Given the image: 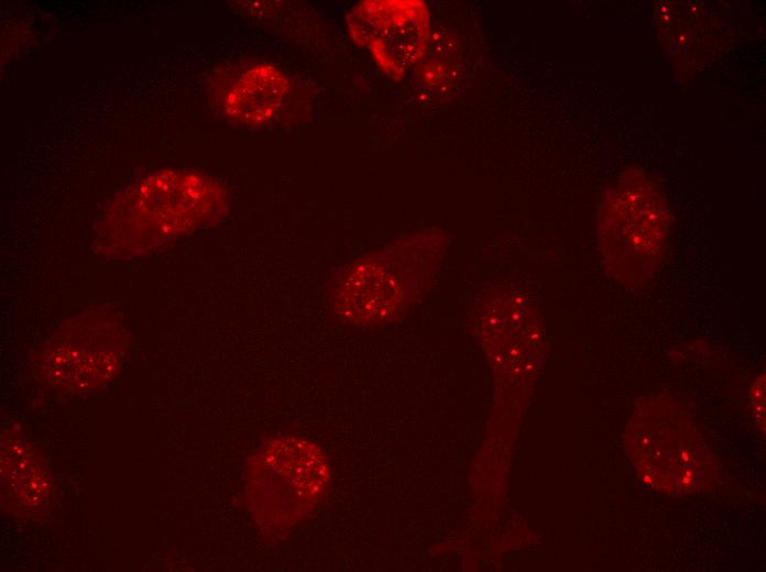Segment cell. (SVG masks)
Returning a JSON list of instances; mask_svg holds the SVG:
<instances>
[{"label": "cell", "mask_w": 766, "mask_h": 572, "mask_svg": "<svg viewBox=\"0 0 766 572\" xmlns=\"http://www.w3.org/2000/svg\"><path fill=\"white\" fill-rule=\"evenodd\" d=\"M330 472L322 450L295 437L270 440L250 462L248 490L258 522L282 532L306 517L327 490Z\"/></svg>", "instance_id": "7a4b0ae2"}, {"label": "cell", "mask_w": 766, "mask_h": 572, "mask_svg": "<svg viewBox=\"0 0 766 572\" xmlns=\"http://www.w3.org/2000/svg\"><path fill=\"white\" fill-rule=\"evenodd\" d=\"M127 340L121 326L101 314L65 323L40 350L36 373L50 386L86 392L102 386L118 371Z\"/></svg>", "instance_id": "277c9868"}, {"label": "cell", "mask_w": 766, "mask_h": 572, "mask_svg": "<svg viewBox=\"0 0 766 572\" xmlns=\"http://www.w3.org/2000/svg\"><path fill=\"white\" fill-rule=\"evenodd\" d=\"M678 419H664L648 427L641 421L631 431L634 463L650 484L671 493H691L705 480L709 455L692 429Z\"/></svg>", "instance_id": "5b68a950"}, {"label": "cell", "mask_w": 766, "mask_h": 572, "mask_svg": "<svg viewBox=\"0 0 766 572\" xmlns=\"http://www.w3.org/2000/svg\"><path fill=\"white\" fill-rule=\"evenodd\" d=\"M2 487L22 508L39 506L48 493L45 470L25 443L2 447Z\"/></svg>", "instance_id": "9c48e42d"}, {"label": "cell", "mask_w": 766, "mask_h": 572, "mask_svg": "<svg viewBox=\"0 0 766 572\" xmlns=\"http://www.w3.org/2000/svg\"><path fill=\"white\" fill-rule=\"evenodd\" d=\"M430 272L403 261L370 258L348 271L338 305L358 322L381 321L398 312Z\"/></svg>", "instance_id": "52a82bcc"}, {"label": "cell", "mask_w": 766, "mask_h": 572, "mask_svg": "<svg viewBox=\"0 0 766 572\" xmlns=\"http://www.w3.org/2000/svg\"><path fill=\"white\" fill-rule=\"evenodd\" d=\"M228 198L210 177L163 170L129 188L101 221L102 251L133 256L186 235L225 216Z\"/></svg>", "instance_id": "6da1fadb"}, {"label": "cell", "mask_w": 766, "mask_h": 572, "mask_svg": "<svg viewBox=\"0 0 766 572\" xmlns=\"http://www.w3.org/2000/svg\"><path fill=\"white\" fill-rule=\"evenodd\" d=\"M668 212L645 177L623 180L611 196L601 224V244L611 275L641 286L656 272L665 251Z\"/></svg>", "instance_id": "3957f363"}, {"label": "cell", "mask_w": 766, "mask_h": 572, "mask_svg": "<svg viewBox=\"0 0 766 572\" xmlns=\"http://www.w3.org/2000/svg\"><path fill=\"white\" fill-rule=\"evenodd\" d=\"M348 23L354 41L392 76L403 75L422 51L425 22L416 2L368 1L352 10Z\"/></svg>", "instance_id": "8992f818"}, {"label": "cell", "mask_w": 766, "mask_h": 572, "mask_svg": "<svg viewBox=\"0 0 766 572\" xmlns=\"http://www.w3.org/2000/svg\"><path fill=\"white\" fill-rule=\"evenodd\" d=\"M289 90L286 74L272 64H255L240 72L221 92L220 107L231 120L261 124L272 120Z\"/></svg>", "instance_id": "ba28073f"}, {"label": "cell", "mask_w": 766, "mask_h": 572, "mask_svg": "<svg viewBox=\"0 0 766 572\" xmlns=\"http://www.w3.org/2000/svg\"><path fill=\"white\" fill-rule=\"evenodd\" d=\"M754 419L759 428L765 429V375H760L749 391Z\"/></svg>", "instance_id": "30bf717a"}]
</instances>
